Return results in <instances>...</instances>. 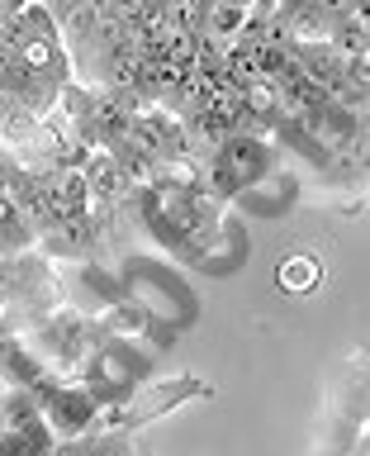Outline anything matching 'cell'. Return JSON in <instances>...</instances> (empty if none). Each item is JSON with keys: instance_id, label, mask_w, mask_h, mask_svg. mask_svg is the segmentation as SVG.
<instances>
[{"instance_id": "cell-1", "label": "cell", "mask_w": 370, "mask_h": 456, "mask_svg": "<svg viewBox=\"0 0 370 456\" xmlns=\"http://www.w3.org/2000/svg\"><path fill=\"white\" fill-rule=\"evenodd\" d=\"M213 385H205L199 376H152L133 385L119 404H100V419H95V433H124L133 437L142 423H157L162 413L190 404V399H209Z\"/></svg>"}, {"instance_id": "cell-2", "label": "cell", "mask_w": 370, "mask_h": 456, "mask_svg": "<svg viewBox=\"0 0 370 456\" xmlns=\"http://www.w3.org/2000/svg\"><path fill=\"white\" fill-rule=\"evenodd\" d=\"M28 399L38 404L43 423H48L52 442H76L85 433H95V419H100V399L76 380H62V376H43L34 390H24Z\"/></svg>"}, {"instance_id": "cell-3", "label": "cell", "mask_w": 370, "mask_h": 456, "mask_svg": "<svg viewBox=\"0 0 370 456\" xmlns=\"http://www.w3.org/2000/svg\"><path fill=\"white\" fill-rule=\"evenodd\" d=\"M52 433L24 390L0 395V456H52Z\"/></svg>"}, {"instance_id": "cell-4", "label": "cell", "mask_w": 370, "mask_h": 456, "mask_svg": "<svg viewBox=\"0 0 370 456\" xmlns=\"http://www.w3.org/2000/svg\"><path fill=\"white\" fill-rule=\"evenodd\" d=\"M34 248L48 256V262L76 266V262H95V256L105 252V233L95 228L91 214H62V219H52L43 228Z\"/></svg>"}, {"instance_id": "cell-5", "label": "cell", "mask_w": 370, "mask_h": 456, "mask_svg": "<svg viewBox=\"0 0 370 456\" xmlns=\"http://www.w3.org/2000/svg\"><path fill=\"white\" fill-rule=\"evenodd\" d=\"M43 376H52V370L38 362V352L28 347L24 338H14L0 328V380H5L10 390H34Z\"/></svg>"}, {"instance_id": "cell-6", "label": "cell", "mask_w": 370, "mask_h": 456, "mask_svg": "<svg viewBox=\"0 0 370 456\" xmlns=\"http://www.w3.org/2000/svg\"><path fill=\"white\" fill-rule=\"evenodd\" d=\"M43 181H48V195L67 214H91V181H85L81 167H57L52 176H43Z\"/></svg>"}, {"instance_id": "cell-7", "label": "cell", "mask_w": 370, "mask_h": 456, "mask_svg": "<svg viewBox=\"0 0 370 456\" xmlns=\"http://www.w3.org/2000/svg\"><path fill=\"white\" fill-rule=\"evenodd\" d=\"M276 285H280V290H290V295L318 290V285H323V262H318V256H309V252L285 256L280 271H276Z\"/></svg>"}, {"instance_id": "cell-8", "label": "cell", "mask_w": 370, "mask_h": 456, "mask_svg": "<svg viewBox=\"0 0 370 456\" xmlns=\"http://www.w3.org/2000/svg\"><path fill=\"white\" fill-rule=\"evenodd\" d=\"M34 242H38V233L24 224V214L0 195V262H5V256H20V252H34Z\"/></svg>"}, {"instance_id": "cell-9", "label": "cell", "mask_w": 370, "mask_h": 456, "mask_svg": "<svg viewBox=\"0 0 370 456\" xmlns=\"http://www.w3.org/2000/svg\"><path fill=\"white\" fill-rule=\"evenodd\" d=\"M247 14H252V5H205V34H199V38L228 48V43L247 28Z\"/></svg>"}, {"instance_id": "cell-10", "label": "cell", "mask_w": 370, "mask_h": 456, "mask_svg": "<svg viewBox=\"0 0 370 456\" xmlns=\"http://www.w3.org/2000/svg\"><path fill=\"white\" fill-rule=\"evenodd\" d=\"M57 452L62 456H133L138 442L124 437V433H85L76 442H62Z\"/></svg>"}, {"instance_id": "cell-11", "label": "cell", "mask_w": 370, "mask_h": 456, "mask_svg": "<svg viewBox=\"0 0 370 456\" xmlns=\"http://www.w3.org/2000/svg\"><path fill=\"white\" fill-rule=\"evenodd\" d=\"M162 20L166 28H176V34H205V5L199 0H176V5H162Z\"/></svg>"}, {"instance_id": "cell-12", "label": "cell", "mask_w": 370, "mask_h": 456, "mask_svg": "<svg viewBox=\"0 0 370 456\" xmlns=\"http://www.w3.org/2000/svg\"><path fill=\"white\" fill-rule=\"evenodd\" d=\"M133 456H152V452H148V447H138V452H133Z\"/></svg>"}, {"instance_id": "cell-13", "label": "cell", "mask_w": 370, "mask_h": 456, "mask_svg": "<svg viewBox=\"0 0 370 456\" xmlns=\"http://www.w3.org/2000/svg\"><path fill=\"white\" fill-rule=\"evenodd\" d=\"M52 456H62V452H57V447H52Z\"/></svg>"}]
</instances>
